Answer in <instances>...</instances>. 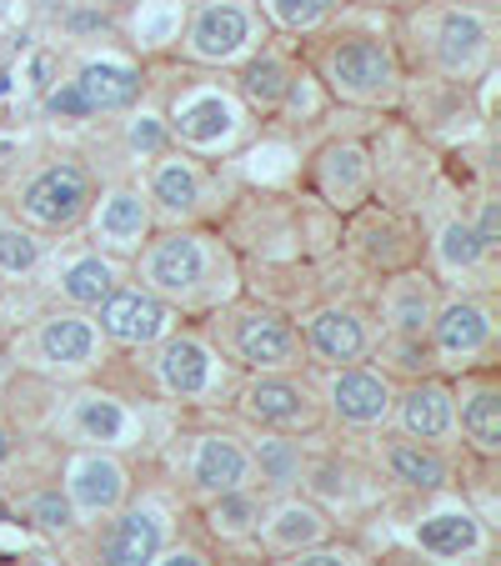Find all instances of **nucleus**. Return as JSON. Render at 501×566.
<instances>
[{"label":"nucleus","mask_w":501,"mask_h":566,"mask_svg":"<svg viewBox=\"0 0 501 566\" xmlns=\"http://www.w3.org/2000/svg\"><path fill=\"white\" fill-rule=\"evenodd\" d=\"M461 6H467V11H481V15H487V11H497L501 0H461Z\"/></svg>","instance_id":"41"},{"label":"nucleus","mask_w":501,"mask_h":566,"mask_svg":"<svg viewBox=\"0 0 501 566\" xmlns=\"http://www.w3.org/2000/svg\"><path fill=\"white\" fill-rule=\"evenodd\" d=\"M91 201H96V196H91V176H86V166H75V160H51V166H41V171L21 186V196H15L21 216L31 226H41V231H71V226H81Z\"/></svg>","instance_id":"5"},{"label":"nucleus","mask_w":501,"mask_h":566,"mask_svg":"<svg viewBox=\"0 0 501 566\" xmlns=\"http://www.w3.org/2000/svg\"><path fill=\"white\" fill-rule=\"evenodd\" d=\"M392 417H396V427H401V437L437 447V441L451 437V427H457V396L441 381H411L392 401Z\"/></svg>","instance_id":"20"},{"label":"nucleus","mask_w":501,"mask_h":566,"mask_svg":"<svg viewBox=\"0 0 501 566\" xmlns=\"http://www.w3.org/2000/svg\"><path fill=\"white\" fill-rule=\"evenodd\" d=\"M126 486H131L126 467H121L116 457H106V451H81V457H71V467H65V496H71L75 512H86V516L121 512Z\"/></svg>","instance_id":"18"},{"label":"nucleus","mask_w":501,"mask_h":566,"mask_svg":"<svg viewBox=\"0 0 501 566\" xmlns=\"http://www.w3.org/2000/svg\"><path fill=\"white\" fill-rule=\"evenodd\" d=\"M140 71L121 61H81L71 81L45 96V111L61 120H86V116H111V111H126L140 101Z\"/></svg>","instance_id":"4"},{"label":"nucleus","mask_w":501,"mask_h":566,"mask_svg":"<svg viewBox=\"0 0 501 566\" xmlns=\"http://www.w3.org/2000/svg\"><path fill=\"white\" fill-rule=\"evenodd\" d=\"M96 211L91 216V241L106 256H136L150 241V206L136 186H111L101 201H91Z\"/></svg>","instance_id":"15"},{"label":"nucleus","mask_w":501,"mask_h":566,"mask_svg":"<svg viewBox=\"0 0 501 566\" xmlns=\"http://www.w3.org/2000/svg\"><path fill=\"white\" fill-rule=\"evenodd\" d=\"M246 130V111L231 91L221 86H196L176 96L171 106V136L186 140L191 150H226Z\"/></svg>","instance_id":"8"},{"label":"nucleus","mask_w":501,"mask_h":566,"mask_svg":"<svg viewBox=\"0 0 501 566\" xmlns=\"http://www.w3.org/2000/svg\"><path fill=\"white\" fill-rule=\"evenodd\" d=\"M246 457H251V476H257L267 492H291V486H301V476H306L301 447L286 437H261Z\"/></svg>","instance_id":"29"},{"label":"nucleus","mask_w":501,"mask_h":566,"mask_svg":"<svg viewBox=\"0 0 501 566\" xmlns=\"http://www.w3.org/2000/svg\"><path fill=\"white\" fill-rule=\"evenodd\" d=\"M301 352H311L321 366H352L372 352V326L356 306H321L301 326Z\"/></svg>","instance_id":"16"},{"label":"nucleus","mask_w":501,"mask_h":566,"mask_svg":"<svg viewBox=\"0 0 501 566\" xmlns=\"http://www.w3.org/2000/svg\"><path fill=\"white\" fill-rule=\"evenodd\" d=\"M267 15L281 25V31H316L321 21H331V11L342 0H261Z\"/></svg>","instance_id":"35"},{"label":"nucleus","mask_w":501,"mask_h":566,"mask_svg":"<svg viewBox=\"0 0 501 566\" xmlns=\"http://www.w3.org/2000/svg\"><path fill=\"white\" fill-rule=\"evenodd\" d=\"M321 81L331 86V96L352 101V106H392L401 91V65L396 51L382 35H331L321 51Z\"/></svg>","instance_id":"2"},{"label":"nucleus","mask_w":501,"mask_h":566,"mask_svg":"<svg viewBox=\"0 0 501 566\" xmlns=\"http://www.w3.org/2000/svg\"><path fill=\"white\" fill-rule=\"evenodd\" d=\"M431 356L447 366H471L481 361V356H491V346H497V316H491L487 301H447V306H437V316H431Z\"/></svg>","instance_id":"11"},{"label":"nucleus","mask_w":501,"mask_h":566,"mask_svg":"<svg viewBox=\"0 0 501 566\" xmlns=\"http://www.w3.org/2000/svg\"><path fill=\"white\" fill-rule=\"evenodd\" d=\"M392 381H386V371H372V366H331L326 376V407L331 417L342 421V427H382L386 417H392Z\"/></svg>","instance_id":"13"},{"label":"nucleus","mask_w":501,"mask_h":566,"mask_svg":"<svg viewBox=\"0 0 501 566\" xmlns=\"http://www.w3.org/2000/svg\"><path fill=\"white\" fill-rule=\"evenodd\" d=\"M241 417L267 431H311L321 421V407L306 381L286 371H257L241 386Z\"/></svg>","instance_id":"9"},{"label":"nucleus","mask_w":501,"mask_h":566,"mask_svg":"<svg viewBox=\"0 0 501 566\" xmlns=\"http://www.w3.org/2000/svg\"><path fill=\"white\" fill-rule=\"evenodd\" d=\"M437 261L447 276H461V271H477L481 261H487V247L477 241V231H471V221H447L437 231Z\"/></svg>","instance_id":"33"},{"label":"nucleus","mask_w":501,"mask_h":566,"mask_svg":"<svg viewBox=\"0 0 501 566\" xmlns=\"http://www.w3.org/2000/svg\"><path fill=\"white\" fill-rule=\"evenodd\" d=\"M236 81H241L246 106H261V111L286 106L291 91H296V75H291V65L281 61V55H271V51L246 55V65H241V75H236Z\"/></svg>","instance_id":"26"},{"label":"nucleus","mask_w":501,"mask_h":566,"mask_svg":"<svg viewBox=\"0 0 501 566\" xmlns=\"http://www.w3.org/2000/svg\"><path fill=\"white\" fill-rule=\"evenodd\" d=\"M431 316H437V291L421 276H396L386 291V321H392V336H427Z\"/></svg>","instance_id":"25"},{"label":"nucleus","mask_w":501,"mask_h":566,"mask_svg":"<svg viewBox=\"0 0 501 566\" xmlns=\"http://www.w3.org/2000/svg\"><path fill=\"white\" fill-rule=\"evenodd\" d=\"M382 467L392 471V481L411 486V492H441L447 486V457L431 441L411 437H386L382 441Z\"/></svg>","instance_id":"23"},{"label":"nucleus","mask_w":501,"mask_h":566,"mask_svg":"<svg viewBox=\"0 0 501 566\" xmlns=\"http://www.w3.org/2000/svg\"><path fill=\"white\" fill-rule=\"evenodd\" d=\"M206 526H211L216 536H226V542H241V536L261 532L257 492H251V486H236V492L211 496V506H206Z\"/></svg>","instance_id":"32"},{"label":"nucleus","mask_w":501,"mask_h":566,"mask_svg":"<svg viewBox=\"0 0 501 566\" xmlns=\"http://www.w3.org/2000/svg\"><path fill=\"white\" fill-rule=\"evenodd\" d=\"M216 342L246 371H291L301 366V336L271 306H231L216 316Z\"/></svg>","instance_id":"3"},{"label":"nucleus","mask_w":501,"mask_h":566,"mask_svg":"<svg viewBox=\"0 0 501 566\" xmlns=\"http://www.w3.org/2000/svg\"><path fill=\"white\" fill-rule=\"evenodd\" d=\"M131 411L121 407V401H111V396H81L71 407V431L81 441H96V447H116V441L131 437Z\"/></svg>","instance_id":"28"},{"label":"nucleus","mask_w":501,"mask_h":566,"mask_svg":"<svg viewBox=\"0 0 501 566\" xmlns=\"http://www.w3.org/2000/svg\"><path fill=\"white\" fill-rule=\"evenodd\" d=\"M191 486L201 496H221V492H236V486H251V457L236 437H196L191 447Z\"/></svg>","instance_id":"21"},{"label":"nucleus","mask_w":501,"mask_h":566,"mask_svg":"<svg viewBox=\"0 0 501 566\" xmlns=\"http://www.w3.org/2000/svg\"><path fill=\"white\" fill-rule=\"evenodd\" d=\"M427 25V55L437 71L447 75H477L487 71L491 61V21L481 11H467V6H431L421 15Z\"/></svg>","instance_id":"7"},{"label":"nucleus","mask_w":501,"mask_h":566,"mask_svg":"<svg viewBox=\"0 0 501 566\" xmlns=\"http://www.w3.org/2000/svg\"><path fill=\"white\" fill-rule=\"evenodd\" d=\"M286 566H356L352 552H331V546H306V552H296V562Z\"/></svg>","instance_id":"39"},{"label":"nucleus","mask_w":501,"mask_h":566,"mask_svg":"<svg viewBox=\"0 0 501 566\" xmlns=\"http://www.w3.org/2000/svg\"><path fill=\"white\" fill-rule=\"evenodd\" d=\"M267 522V546L271 552H306V546H316L321 536H326V512L311 502H281L271 516H261Z\"/></svg>","instance_id":"27"},{"label":"nucleus","mask_w":501,"mask_h":566,"mask_svg":"<svg viewBox=\"0 0 501 566\" xmlns=\"http://www.w3.org/2000/svg\"><path fill=\"white\" fill-rule=\"evenodd\" d=\"M140 286L166 306H216L231 291V261L201 231H166L140 251Z\"/></svg>","instance_id":"1"},{"label":"nucleus","mask_w":501,"mask_h":566,"mask_svg":"<svg viewBox=\"0 0 501 566\" xmlns=\"http://www.w3.org/2000/svg\"><path fill=\"white\" fill-rule=\"evenodd\" d=\"M41 266V241L25 226H0V276H31Z\"/></svg>","instance_id":"34"},{"label":"nucleus","mask_w":501,"mask_h":566,"mask_svg":"<svg viewBox=\"0 0 501 566\" xmlns=\"http://www.w3.org/2000/svg\"><path fill=\"white\" fill-rule=\"evenodd\" d=\"M257 35L261 15L246 0H206V6H196L191 25H186L181 51L201 65H231L257 51Z\"/></svg>","instance_id":"6"},{"label":"nucleus","mask_w":501,"mask_h":566,"mask_svg":"<svg viewBox=\"0 0 501 566\" xmlns=\"http://www.w3.org/2000/svg\"><path fill=\"white\" fill-rule=\"evenodd\" d=\"M366 181H372V171H366V150L362 146H331L326 156H321V191H326L336 206L362 201Z\"/></svg>","instance_id":"30"},{"label":"nucleus","mask_w":501,"mask_h":566,"mask_svg":"<svg viewBox=\"0 0 501 566\" xmlns=\"http://www.w3.org/2000/svg\"><path fill=\"white\" fill-rule=\"evenodd\" d=\"M416 542H421V552H431V556H467L481 546V522L467 512H441V516H427V522L416 526Z\"/></svg>","instance_id":"31"},{"label":"nucleus","mask_w":501,"mask_h":566,"mask_svg":"<svg viewBox=\"0 0 501 566\" xmlns=\"http://www.w3.org/2000/svg\"><path fill=\"white\" fill-rule=\"evenodd\" d=\"M116 286H121V266L106 251H75V256H65L61 271H55V291H61L71 306H86V311H96Z\"/></svg>","instance_id":"22"},{"label":"nucleus","mask_w":501,"mask_h":566,"mask_svg":"<svg viewBox=\"0 0 501 566\" xmlns=\"http://www.w3.org/2000/svg\"><path fill=\"white\" fill-rule=\"evenodd\" d=\"M150 566H206V556L201 552H191V546H181V552H166V556H156Z\"/></svg>","instance_id":"40"},{"label":"nucleus","mask_w":501,"mask_h":566,"mask_svg":"<svg viewBox=\"0 0 501 566\" xmlns=\"http://www.w3.org/2000/svg\"><path fill=\"white\" fill-rule=\"evenodd\" d=\"M25 512H31V522H41L45 532H65V526L75 522L71 496H61V492H35L31 502H25Z\"/></svg>","instance_id":"37"},{"label":"nucleus","mask_w":501,"mask_h":566,"mask_svg":"<svg viewBox=\"0 0 501 566\" xmlns=\"http://www.w3.org/2000/svg\"><path fill=\"white\" fill-rule=\"evenodd\" d=\"M156 346H160L156 376L171 396H181V401H211V396H221L226 366L201 336H166V342H156Z\"/></svg>","instance_id":"12"},{"label":"nucleus","mask_w":501,"mask_h":566,"mask_svg":"<svg viewBox=\"0 0 501 566\" xmlns=\"http://www.w3.org/2000/svg\"><path fill=\"white\" fill-rule=\"evenodd\" d=\"M146 206L160 221H196L206 211V176L181 150H160L146 181Z\"/></svg>","instance_id":"17"},{"label":"nucleus","mask_w":501,"mask_h":566,"mask_svg":"<svg viewBox=\"0 0 501 566\" xmlns=\"http://www.w3.org/2000/svg\"><path fill=\"white\" fill-rule=\"evenodd\" d=\"M11 451H15V441H11V431H6V427H0V461H6V457H11Z\"/></svg>","instance_id":"42"},{"label":"nucleus","mask_w":501,"mask_h":566,"mask_svg":"<svg viewBox=\"0 0 501 566\" xmlns=\"http://www.w3.org/2000/svg\"><path fill=\"white\" fill-rule=\"evenodd\" d=\"M471 231H477V241L487 247V256H491V251H501V206L497 201H481V216L471 221Z\"/></svg>","instance_id":"38"},{"label":"nucleus","mask_w":501,"mask_h":566,"mask_svg":"<svg viewBox=\"0 0 501 566\" xmlns=\"http://www.w3.org/2000/svg\"><path fill=\"white\" fill-rule=\"evenodd\" d=\"M376 6H382V0H376Z\"/></svg>","instance_id":"43"},{"label":"nucleus","mask_w":501,"mask_h":566,"mask_svg":"<svg viewBox=\"0 0 501 566\" xmlns=\"http://www.w3.org/2000/svg\"><path fill=\"white\" fill-rule=\"evenodd\" d=\"M176 306H166L160 296H150L146 286H116L96 306V332L116 346H156L171 336Z\"/></svg>","instance_id":"10"},{"label":"nucleus","mask_w":501,"mask_h":566,"mask_svg":"<svg viewBox=\"0 0 501 566\" xmlns=\"http://www.w3.org/2000/svg\"><path fill=\"white\" fill-rule=\"evenodd\" d=\"M382 352H386V361H392L396 371H411V376H421L431 361H437V356H431V342H427V336H392Z\"/></svg>","instance_id":"36"},{"label":"nucleus","mask_w":501,"mask_h":566,"mask_svg":"<svg viewBox=\"0 0 501 566\" xmlns=\"http://www.w3.org/2000/svg\"><path fill=\"white\" fill-rule=\"evenodd\" d=\"M31 356L35 366L45 371H61V376H75V371H91L101 361V332L96 321L81 316V311H65V316H45L31 336Z\"/></svg>","instance_id":"14"},{"label":"nucleus","mask_w":501,"mask_h":566,"mask_svg":"<svg viewBox=\"0 0 501 566\" xmlns=\"http://www.w3.org/2000/svg\"><path fill=\"white\" fill-rule=\"evenodd\" d=\"M160 542H166V522L156 506H131V512H116V522L106 526L96 546V566H150L160 556Z\"/></svg>","instance_id":"19"},{"label":"nucleus","mask_w":501,"mask_h":566,"mask_svg":"<svg viewBox=\"0 0 501 566\" xmlns=\"http://www.w3.org/2000/svg\"><path fill=\"white\" fill-rule=\"evenodd\" d=\"M457 421L467 431V441L477 451H501V386L497 381H471L461 386L457 401Z\"/></svg>","instance_id":"24"}]
</instances>
